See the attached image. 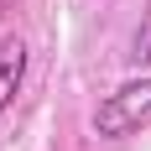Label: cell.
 Here are the masks:
<instances>
[{
    "mask_svg": "<svg viewBox=\"0 0 151 151\" xmlns=\"http://www.w3.org/2000/svg\"><path fill=\"white\" fill-rule=\"evenodd\" d=\"M146 125H151V73L120 83L104 104L94 109V130L104 141H125V136H136V130H146Z\"/></svg>",
    "mask_w": 151,
    "mask_h": 151,
    "instance_id": "1",
    "label": "cell"
},
{
    "mask_svg": "<svg viewBox=\"0 0 151 151\" xmlns=\"http://www.w3.org/2000/svg\"><path fill=\"white\" fill-rule=\"evenodd\" d=\"M21 78H26V42L21 37H0V109L16 104Z\"/></svg>",
    "mask_w": 151,
    "mask_h": 151,
    "instance_id": "2",
    "label": "cell"
},
{
    "mask_svg": "<svg viewBox=\"0 0 151 151\" xmlns=\"http://www.w3.org/2000/svg\"><path fill=\"white\" fill-rule=\"evenodd\" d=\"M136 63H151V5H146V16H141V31H136V52H130Z\"/></svg>",
    "mask_w": 151,
    "mask_h": 151,
    "instance_id": "3",
    "label": "cell"
}]
</instances>
